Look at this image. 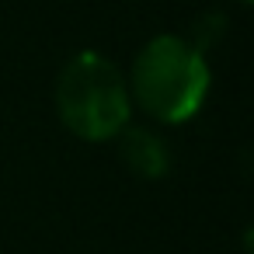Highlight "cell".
<instances>
[{
	"label": "cell",
	"instance_id": "1",
	"mask_svg": "<svg viewBox=\"0 0 254 254\" xmlns=\"http://www.w3.org/2000/svg\"><path fill=\"white\" fill-rule=\"evenodd\" d=\"M129 98L146 119L160 126H185L195 119L209 98L212 70L198 46L188 35H153L132 60L129 73Z\"/></svg>",
	"mask_w": 254,
	"mask_h": 254
},
{
	"label": "cell",
	"instance_id": "2",
	"mask_svg": "<svg viewBox=\"0 0 254 254\" xmlns=\"http://www.w3.org/2000/svg\"><path fill=\"white\" fill-rule=\"evenodd\" d=\"M53 101L60 122L84 143H108L132 119L126 73L98 49H80L63 63Z\"/></svg>",
	"mask_w": 254,
	"mask_h": 254
},
{
	"label": "cell",
	"instance_id": "3",
	"mask_svg": "<svg viewBox=\"0 0 254 254\" xmlns=\"http://www.w3.org/2000/svg\"><path fill=\"white\" fill-rule=\"evenodd\" d=\"M115 139H119V153H122L126 167L136 178L157 181L171 171V150L160 132H153L146 126H126Z\"/></svg>",
	"mask_w": 254,
	"mask_h": 254
},
{
	"label": "cell",
	"instance_id": "4",
	"mask_svg": "<svg viewBox=\"0 0 254 254\" xmlns=\"http://www.w3.org/2000/svg\"><path fill=\"white\" fill-rule=\"evenodd\" d=\"M230 32V21H226V14H202V18H195V25H191V35H188V42L191 46H198L202 53H209L212 46H219L223 42V35Z\"/></svg>",
	"mask_w": 254,
	"mask_h": 254
},
{
	"label": "cell",
	"instance_id": "5",
	"mask_svg": "<svg viewBox=\"0 0 254 254\" xmlns=\"http://www.w3.org/2000/svg\"><path fill=\"white\" fill-rule=\"evenodd\" d=\"M237 4H251V0H237Z\"/></svg>",
	"mask_w": 254,
	"mask_h": 254
}]
</instances>
